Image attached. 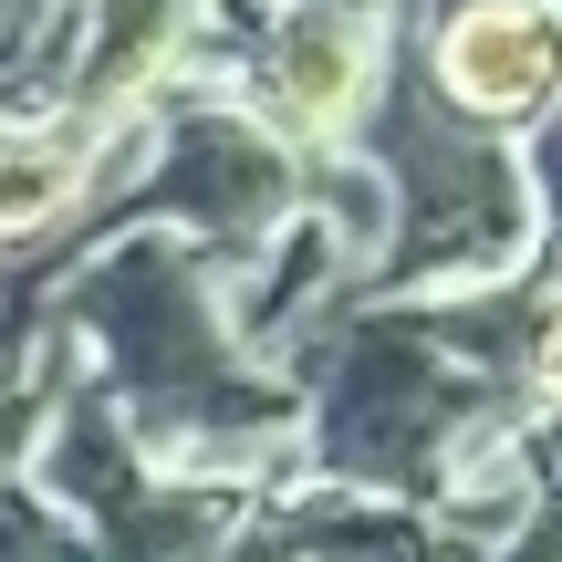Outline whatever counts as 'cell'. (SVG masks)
I'll use <instances>...</instances> for the list:
<instances>
[{"label":"cell","instance_id":"6da1fadb","mask_svg":"<svg viewBox=\"0 0 562 562\" xmlns=\"http://www.w3.org/2000/svg\"><path fill=\"white\" fill-rule=\"evenodd\" d=\"M74 334L83 385L125 417V438L178 480L281 490L302 448V396L240 344L229 271L167 229H94L42 292Z\"/></svg>","mask_w":562,"mask_h":562},{"label":"cell","instance_id":"7a4b0ae2","mask_svg":"<svg viewBox=\"0 0 562 562\" xmlns=\"http://www.w3.org/2000/svg\"><path fill=\"white\" fill-rule=\"evenodd\" d=\"M292 396H302L292 480L334 490V501H385V510H427L480 438L521 427L510 396L469 355H448V334L417 302L334 313L313 355L292 364Z\"/></svg>","mask_w":562,"mask_h":562},{"label":"cell","instance_id":"3957f363","mask_svg":"<svg viewBox=\"0 0 562 562\" xmlns=\"http://www.w3.org/2000/svg\"><path fill=\"white\" fill-rule=\"evenodd\" d=\"M355 157L385 188V261L364 281V302H459V292L531 271L542 229H531V188H521V146L510 136L438 115L396 74Z\"/></svg>","mask_w":562,"mask_h":562},{"label":"cell","instance_id":"277c9868","mask_svg":"<svg viewBox=\"0 0 562 562\" xmlns=\"http://www.w3.org/2000/svg\"><path fill=\"white\" fill-rule=\"evenodd\" d=\"M302 167L313 157H292L229 83H188L146 115V157L115 188L104 229H167L220 271H250L302 220Z\"/></svg>","mask_w":562,"mask_h":562},{"label":"cell","instance_id":"5b68a950","mask_svg":"<svg viewBox=\"0 0 562 562\" xmlns=\"http://www.w3.org/2000/svg\"><path fill=\"white\" fill-rule=\"evenodd\" d=\"M229 94L271 125L292 157H355L385 83L406 74V0H261L229 11Z\"/></svg>","mask_w":562,"mask_h":562},{"label":"cell","instance_id":"8992f818","mask_svg":"<svg viewBox=\"0 0 562 562\" xmlns=\"http://www.w3.org/2000/svg\"><path fill=\"white\" fill-rule=\"evenodd\" d=\"M406 83L438 115L521 146L562 115V0H406Z\"/></svg>","mask_w":562,"mask_h":562},{"label":"cell","instance_id":"52a82bcc","mask_svg":"<svg viewBox=\"0 0 562 562\" xmlns=\"http://www.w3.org/2000/svg\"><path fill=\"white\" fill-rule=\"evenodd\" d=\"M199 63H209V0H83L53 104L83 125H115V115H146V104L209 83Z\"/></svg>","mask_w":562,"mask_h":562},{"label":"cell","instance_id":"ba28073f","mask_svg":"<svg viewBox=\"0 0 562 562\" xmlns=\"http://www.w3.org/2000/svg\"><path fill=\"white\" fill-rule=\"evenodd\" d=\"M104 209V125L0 104V261H74Z\"/></svg>","mask_w":562,"mask_h":562},{"label":"cell","instance_id":"9c48e42d","mask_svg":"<svg viewBox=\"0 0 562 562\" xmlns=\"http://www.w3.org/2000/svg\"><path fill=\"white\" fill-rule=\"evenodd\" d=\"M74 21H83V0H0V94H32L42 83V104H53Z\"/></svg>","mask_w":562,"mask_h":562},{"label":"cell","instance_id":"30bf717a","mask_svg":"<svg viewBox=\"0 0 562 562\" xmlns=\"http://www.w3.org/2000/svg\"><path fill=\"white\" fill-rule=\"evenodd\" d=\"M0 562H94V552H83V531L63 521L21 469L0 480Z\"/></svg>","mask_w":562,"mask_h":562},{"label":"cell","instance_id":"8fae6325","mask_svg":"<svg viewBox=\"0 0 562 562\" xmlns=\"http://www.w3.org/2000/svg\"><path fill=\"white\" fill-rule=\"evenodd\" d=\"M521 188H531V229H542L531 261L562 271V115H542V125L521 136Z\"/></svg>","mask_w":562,"mask_h":562},{"label":"cell","instance_id":"7c38bea8","mask_svg":"<svg viewBox=\"0 0 562 562\" xmlns=\"http://www.w3.org/2000/svg\"><path fill=\"white\" fill-rule=\"evenodd\" d=\"M63 281V261H0V355L21 344V323L42 313V292Z\"/></svg>","mask_w":562,"mask_h":562}]
</instances>
